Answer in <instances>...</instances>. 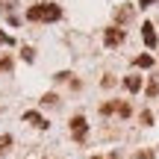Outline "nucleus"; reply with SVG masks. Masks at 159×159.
Returning <instances> with one entry per match:
<instances>
[{
	"instance_id": "3",
	"label": "nucleus",
	"mask_w": 159,
	"mask_h": 159,
	"mask_svg": "<svg viewBox=\"0 0 159 159\" xmlns=\"http://www.w3.org/2000/svg\"><path fill=\"white\" fill-rule=\"evenodd\" d=\"M103 39H106V44H109V47H118L121 41H124V30H121V27H109Z\"/></svg>"
},
{
	"instance_id": "8",
	"label": "nucleus",
	"mask_w": 159,
	"mask_h": 159,
	"mask_svg": "<svg viewBox=\"0 0 159 159\" xmlns=\"http://www.w3.org/2000/svg\"><path fill=\"white\" fill-rule=\"evenodd\" d=\"M100 112H103V115H112V112H118V103H103V106H100Z\"/></svg>"
},
{
	"instance_id": "10",
	"label": "nucleus",
	"mask_w": 159,
	"mask_h": 159,
	"mask_svg": "<svg viewBox=\"0 0 159 159\" xmlns=\"http://www.w3.org/2000/svg\"><path fill=\"white\" fill-rule=\"evenodd\" d=\"M156 94H159V85H156V80H153V83L148 85V97H156Z\"/></svg>"
},
{
	"instance_id": "15",
	"label": "nucleus",
	"mask_w": 159,
	"mask_h": 159,
	"mask_svg": "<svg viewBox=\"0 0 159 159\" xmlns=\"http://www.w3.org/2000/svg\"><path fill=\"white\" fill-rule=\"evenodd\" d=\"M142 124H153V115H150V112H142Z\"/></svg>"
},
{
	"instance_id": "4",
	"label": "nucleus",
	"mask_w": 159,
	"mask_h": 159,
	"mask_svg": "<svg viewBox=\"0 0 159 159\" xmlns=\"http://www.w3.org/2000/svg\"><path fill=\"white\" fill-rule=\"evenodd\" d=\"M142 39H144V44H148V47H156V30H153V24H150V21L142 24Z\"/></svg>"
},
{
	"instance_id": "1",
	"label": "nucleus",
	"mask_w": 159,
	"mask_h": 159,
	"mask_svg": "<svg viewBox=\"0 0 159 159\" xmlns=\"http://www.w3.org/2000/svg\"><path fill=\"white\" fill-rule=\"evenodd\" d=\"M27 18L30 21H41V24H53V21L62 18V9H59L56 3H39V6H33V9L27 12Z\"/></svg>"
},
{
	"instance_id": "5",
	"label": "nucleus",
	"mask_w": 159,
	"mask_h": 159,
	"mask_svg": "<svg viewBox=\"0 0 159 159\" xmlns=\"http://www.w3.org/2000/svg\"><path fill=\"white\" fill-rule=\"evenodd\" d=\"M24 121H30V124H33V127H39V130H47V121L41 118L39 112H27V115H24Z\"/></svg>"
},
{
	"instance_id": "9",
	"label": "nucleus",
	"mask_w": 159,
	"mask_h": 159,
	"mask_svg": "<svg viewBox=\"0 0 159 159\" xmlns=\"http://www.w3.org/2000/svg\"><path fill=\"white\" fill-rule=\"evenodd\" d=\"M9 144H12V136H0V153H6Z\"/></svg>"
},
{
	"instance_id": "19",
	"label": "nucleus",
	"mask_w": 159,
	"mask_h": 159,
	"mask_svg": "<svg viewBox=\"0 0 159 159\" xmlns=\"http://www.w3.org/2000/svg\"><path fill=\"white\" fill-rule=\"evenodd\" d=\"M94 159H103V156H94Z\"/></svg>"
},
{
	"instance_id": "12",
	"label": "nucleus",
	"mask_w": 159,
	"mask_h": 159,
	"mask_svg": "<svg viewBox=\"0 0 159 159\" xmlns=\"http://www.w3.org/2000/svg\"><path fill=\"white\" fill-rule=\"evenodd\" d=\"M118 115H121V118H127V115H130V106H127V103H118Z\"/></svg>"
},
{
	"instance_id": "2",
	"label": "nucleus",
	"mask_w": 159,
	"mask_h": 159,
	"mask_svg": "<svg viewBox=\"0 0 159 159\" xmlns=\"http://www.w3.org/2000/svg\"><path fill=\"white\" fill-rule=\"evenodd\" d=\"M85 133H89V124H85V118H83V115H74V118H71V136H74L77 142H83Z\"/></svg>"
},
{
	"instance_id": "14",
	"label": "nucleus",
	"mask_w": 159,
	"mask_h": 159,
	"mask_svg": "<svg viewBox=\"0 0 159 159\" xmlns=\"http://www.w3.org/2000/svg\"><path fill=\"white\" fill-rule=\"evenodd\" d=\"M33 56H35L33 47H24V59H27V62H33Z\"/></svg>"
},
{
	"instance_id": "13",
	"label": "nucleus",
	"mask_w": 159,
	"mask_h": 159,
	"mask_svg": "<svg viewBox=\"0 0 159 159\" xmlns=\"http://www.w3.org/2000/svg\"><path fill=\"white\" fill-rule=\"evenodd\" d=\"M9 68H12V59L3 56V59H0V71H9Z\"/></svg>"
},
{
	"instance_id": "6",
	"label": "nucleus",
	"mask_w": 159,
	"mask_h": 159,
	"mask_svg": "<svg viewBox=\"0 0 159 159\" xmlns=\"http://www.w3.org/2000/svg\"><path fill=\"white\" fill-rule=\"evenodd\" d=\"M124 85H127V91H139V89H142V77H136V74L124 77Z\"/></svg>"
},
{
	"instance_id": "11",
	"label": "nucleus",
	"mask_w": 159,
	"mask_h": 159,
	"mask_svg": "<svg viewBox=\"0 0 159 159\" xmlns=\"http://www.w3.org/2000/svg\"><path fill=\"white\" fill-rule=\"evenodd\" d=\"M56 100H59L56 94H44V97H41V103H47V106H53V103H56Z\"/></svg>"
},
{
	"instance_id": "17",
	"label": "nucleus",
	"mask_w": 159,
	"mask_h": 159,
	"mask_svg": "<svg viewBox=\"0 0 159 159\" xmlns=\"http://www.w3.org/2000/svg\"><path fill=\"white\" fill-rule=\"evenodd\" d=\"M139 3H142V6H153L156 0H139Z\"/></svg>"
},
{
	"instance_id": "18",
	"label": "nucleus",
	"mask_w": 159,
	"mask_h": 159,
	"mask_svg": "<svg viewBox=\"0 0 159 159\" xmlns=\"http://www.w3.org/2000/svg\"><path fill=\"white\" fill-rule=\"evenodd\" d=\"M0 3H3V6H9V0H0Z\"/></svg>"
},
{
	"instance_id": "7",
	"label": "nucleus",
	"mask_w": 159,
	"mask_h": 159,
	"mask_svg": "<svg viewBox=\"0 0 159 159\" xmlns=\"http://www.w3.org/2000/svg\"><path fill=\"white\" fill-rule=\"evenodd\" d=\"M150 65H153V56H148V53L136 59V68H150Z\"/></svg>"
},
{
	"instance_id": "16",
	"label": "nucleus",
	"mask_w": 159,
	"mask_h": 159,
	"mask_svg": "<svg viewBox=\"0 0 159 159\" xmlns=\"http://www.w3.org/2000/svg\"><path fill=\"white\" fill-rule=\"evenodd\" d=\"M0 41H6V44H12V39H9V35H3V33H0Z\"/></svg>"
}]
</instances>
